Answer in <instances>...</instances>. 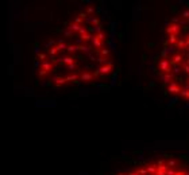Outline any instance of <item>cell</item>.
I'll return each mask as SVG.
<instances>
[{"instance_id":"obj_1","label":"cell","mask_w":189,"mask_h":175,"mask_svg":"<svg viewBox=\"0 0 189 175\" xmlns=\"http://www.w3.org/2000/svg\"><path fill=\"white\" fill-rule=\"evenodd\" d=\"M104 49V35L94 27H85L81 18L73 20L61 39L51 42L38 57L41 80L62 85L92 81L110 71V59Z\"/></svg>"}]
</instances>
